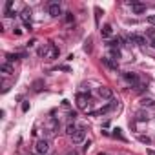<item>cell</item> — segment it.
Wrapping results in <instances>:
<instances>
[{"mask_svg":"<svg viewBox=\"0 0 155 155\" xmlns=\"http://www.w3.org/2000/svg\"><path fill=\"white\" fill-rule=\"evenodd\" d=\"M148 24H151V26H155V13L148 17Z\"/></svg>","mask_w":155,"mask_h":155,"instance_id":"44dd1931","label":"cell"},{"mask_svg":"<svg viewBox=\"0 0 155 155\" xmlns=\"http://www.w3.org/2000/svg\"><path fill=\"white\" fill-rule=\"evenodd\" d=\"M128 6H131V11L135 15H140V13L146 11V4H142V2H130Z\"/></svg>","mask_w":155,"mask_h":155,"instance_id":"5b68a950","label":"cell"},{"mask_svg":"<svg viewBox=\"0 0 155 155\" xmlns=\"http://www.w3.org/2000/svg\"><path fill=\"white\" fill-rule=\"evenodd\" d=\"M101 33H102V38H110V37L113 35V29H111V26H110V24H106V26L101 29Z\"/></svg>","mask_w":155,"mask_h":155,"instance_id":"8fae6325","label":"cell"},{"mask_svg":"<svg viewBox=\"0 0 155 155\" xmlns=\"http://www.w3.org/2000/svg\"><path fill=\"white\" fill-rule=\"evenodd\" d=\"M75 131H77V126H75L73 122H69V124L66 126V133H68L69 137H73V133H75Z\"/></svg>","mask_w":155,"mask_h":155,"instance_id":"4fadbf2b","label":"cell"},{"mask_svg":"<svg viewBox=\"0 0 155 155\" xmlns=\"http://www.w3.org/2000/svg\"><path fill=\"white\" fill-rule=\"evenodd\" d=\"M137 120H139V122H144V120H148V117H144V115H142V113H140V115H139V117H137Z\"/></svg>","mask_w":155,"mask_h":155,"instance_id":"7402d4cb","label":"cell"},{"mask_svg":"<svg viewBox=\"0 0 155 155\" xmlns=\"http://www.w3.org/2000/svg\"><path fill=\"white\" fill-rule=\"evenodd\" d=\"M148 155H155V150H151V148H148Z\"/></svg>","mask_w":155,"mask_h":155,"instance_id":"484cf974","label":"cell"},{"mask_svg":"<svg viewBox=\"0 0 155 155\" xmlns=\"http://www.w3.org/2000/svg\"><path fill=\"white\" fill-rule=\"evenodd\" d=\"M48 151H49V142H48L46 139H40V140H37V144H35V153L46 155Z\"/></svg>","mask_w":155,"mask_h":155,"instance_id":"6da1fadb","label":"cell"},{"mask_svg":"<svg viewBox=\"0 0 155 155\" xmlns=\"http://www.w3.org/2000/svg\"><path fill=\"white\" fill-rule=\"evenodd\" d=\"M113 137H115V139H120V140H124V137L120 135V130H119V128H117V130H113Z\"/></svg>","mask_w":155,"mask_h":155,"instance_id":"ffe728a7","label":"cell"},{"mask_svg":"<svg viewBox=\"0 0 155 155\" xmlns=\"http://www.w3.org/2000/svg\"><path fill=\"white\" fill-rule=\"evenodd\" d=\"M110 55H111V58H115V60H117V58H120V51H119L117 48H113V49L110 51Z\"/></svg>","mask_w":155,"mask_h":155,"instance_id":"2e32d148","label":"cell"},{"mask_svg":"<svg viewBox=\"0 0 155 155\" xmlns=\"http://www.w3.org/2000/svg\"><path fill=\"white\" fill-rule=\"evenodd\" d=\"M20 18H22V22H24V26H26L28 29H31V11H29V8H24V9H22Z\"/></svg>","mask_w":155,"mask_h":155,"instance_id":"3957f363","label":"cell"},{"mask_svg":"<svg viewBox=\"0 0 155 155\" xmlns=\"http://www.w3.org/2000/svg\"><path fill=\"white\" fill-rule=\"evenodd\" d=\"M153 104H155V102H153L151 99H142V101H140V106H144V108H146V106H153Z\"/></svg>","mask_w":155,"mask_h":155,"instance_id":"e0dca14e","label":"cell"},{"mask_svg":"<svg viewBox=\"0 0 155 155\" xmlns=\"http://www.w3.org/2000/svg\"><path fill=\"white\" fill-rule=\"evenodd\" d=\"M13 33H15V35H20V33H22V29H18V28H13Z\"/></svg>","mask_w":155,"mask_h":155,"instance_id":"cb8c5ba5","label":"cell"},{"mask_svg":"<svg viewBox=\"0 0 155 155\" xmlns=\"http://www.w3.org/2000/svg\"><path fill=\"white\" fill-rule=\"evenodd\" d=\"M73 20H75V17H73V13H66V15H64V22H66V24H71Z\"/></svg>","mask_w":155,"mask_h":155,"instance_id":"9a60e30c","label":"cell"},{"mask_svg":"<svg viewBox=\"0 0 155 155\" xmlns=\"http://www.w3.org/2000/svg\"><path fill=\"white\" fill-rule=\"evenodd\" d=\"M130 40H131L133 44H137V46H146V44H148L146 37H142V35H137V33H133V35L130 37Z\"/></svg>","mask_w":155,"mask_h":155,"instance_id":"ba28073f","label":"cell"},{"mask_svg":"<svg viewBox=\"0 0 155 155\" xmlns=\"http://www.w3.org/2000/svg\"><path fill=\"white\" fill-rule=\"evenodd\" d=\"M102 64H106V66L111 68V69H117V68H119V64H117V62H111L110 58H102Z\"/></svg>","mask_w":155,"mask_h":155,"instance_id":"5bb4252c","label":"cell"},{"mask_svg":"<svg viewBox=\"0 0 155 155\" xmlns=\"http://www.w3.org/2000/svg\"><path fill=\"white\" fill-rule=\"evenodd\" d=\"M124 81L130 84V86H139V75L137 73H131V71H124L122 73Z\"/></svg>","mask_w":155,"mask_h":155,"instance_id":"7a4b0ae2","label":"cell"},{"mask_svg":"<svg viewBox=\"0 0 155 155\" xmlns=\"http://www.w3.org/2000/svg\"><path fill=\"white\" fill-rule=\"evenodd\" d=\"M90 99V91L88 93H79V95H77V104H79V108H86V101Z\"/></svg>","mask_w":155,"mask_h":155,"instance_id":"9c48e42d","label":"cell"},{"mask_svg":"<svg viewBox=\"0 0 155 155\" xmlns=\"http://www.w3.org/2000/svg\"><path fill=\"white\" fill-rule=\"evenodd\" d=\"M99 97L101 99H108V101H111L113 99V91L110 90V88H106V86H102V88H99Z\"/></svg>","mask_w":155,"mask_h":155,"instance_id":"52a82bcc","label":"cell"},{"mask_svg":"<svg viewBox=\"0 0 155 155\" xmlns=\"http://www.w3.org/2000/svg\"><path fill=\"white\" fill-rule=\"evenodd\" d=\"M28 110H29V102H24L22 104V111H28Z\"/></svg>","mask_w":155,"mask_h":155,"instance_id":"603a6c76","label":"cell"},{"mask_svg":"<svg viewBox=\"0 0 155 155\" xmlns=\"http://www.w3.org/2000/svg\"><path fill=\"white\" fill-rule=\"evenodd\" d=\"M33 155H40V153H33Z\"/></svg>","mask_w":155,"mask_h":155,"instance_id":"83f0119b","label":"cell"},{"mask_svg":"<svg viewBox=\"0 0 155 155\" xmlns=\"http://www.w3.org/2000/svg\"><path fill=\"white\" fill-rule=\"evenodd\" d=\"M151 48H153V49H155V38H153V40H151Z\"/></svg>","mask_w":155,"mask_h":155,"instance_id":"4316f807","label":"cell"},{"mask_svg":"<svg viewBox=\"0 0 155 155\" xmlns=\"http://www.w3.org/2000/svg\"><path fill=\"white\" fill-rule=\"evenodd\" d=\"M58 53H60V49L51 44V46H49V51H48V58H49V60H55V58L58 57Z\"/></svg>","mask_w":155,"mask_h":155,"instance_id":"30bf717a","label":"cell"},{"mask_svg":"<svg viewBox=\"0 0 155 155\" xmlns=\"http://www.w3.org/2000/svg\"><path fill=\"white\" fill-rule=\"evenodd\" d=\"M84 139H86V131L81 128V130H77L75 133H73V137H71V140H73V144H81V142H84Z\"/></svg>","mask_w":155,"mask_h":155,"instance_id":"277c9868","label":"cell"},{"mask_svg":"<svg viewBox=\"0 0 155 155\" xmlns=\"http://www.w3.org/2000/svg\"><path fill=\"white\" fill-rule=\"evenodd\" d=\"M48 13H49L51 17H60V15H62V9H60V4H57V2H53V4H49V6H48Z\"/></svg>","mask_w":155,"mask_h":155,"instance_id":"8992f818","label":"cell"},{"mask_svg":"<svg viewBox=\"0 0 155 155\" xmlns=\"http://www.w3.org/2000/svg\"><path fill=\"white\" fill-rule=\"evenodd\" d=\"M69 155H77V153H69Z\"/></svg>","mask_w":155,"mask_h":155,"instance_id":"f1b7e54d","label":"cell"},{"mask_svg":"<svg viewBox=\"0 0 155 155\" xmlns=\"http://www.w3.org/2000/svg\"><path fill=\"white\" fill-rule=\"evenodd\" d=\"M35 44H37V40H35V38H33V40H29V42H28V46H29V48H31V46H35Z\"/></svg>","mask_w":155,"mask_h":155,"instance_id":"d4e9b609","label":"cell"},{"mask_svg":"<svg viewBox=\"0 0 155 155\" xmlns=\"http://www.w3.org/2000/svg\"><path fill=\"white\" fill-rule=\"evenodd\" d=\"M0 71H2L4 75H11V73H13V66H11L9 62H4L2 66H0Z\"/></svg>","mask_w":155,"mask_h":155,"instance_id":"7c38bea8","label":"cell"},{"mask_svg":"<svg viewBox=\"0 0 155 155\" xmlns=\"http://www.w3.org/2000/svg\"><path fill=\"white\" fill-rule=\"evenodd\" d=\"M42 84H44L42 81H35V84H33V90H35V91H38V90H42Z\"/></svg>","mask_w":155,"mask_h":155,"instance_id":"ac0fdd59","label":"cell"},{"mask_svg":"<svg viewBox=\"0 0 155 155\" xmlns=\"http://www.w3.org/2000/svg\"><path fill=\"white\" fill-rule=\"evenodd\" d=\"M139 140L144 142V144H151V139L150 137H144V135H139Z\"/></svg>","mask_w":155,"mask_h":155,"instance_id":"d6986e66","label":"cell"}]
</instances>
